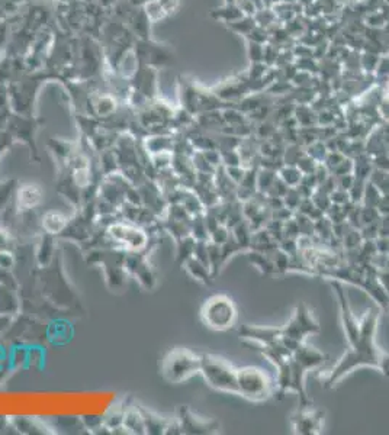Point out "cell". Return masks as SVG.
Listing matches in <instances>:
<instances>
[{
	"label": "cell",
	"mask_w": 389,
	"mask_h": 435,
	"mask_svg": "<svg viewBox=\"0 0 389 435\" xmlns=\"http://www.w3.org/2000/svg\"><path fill=\"white\" fill-rule=\"evenodd\" d=\"M329 360V356L317 350L307 343L300 344L291 357L283 360L276 367L274 389L279 397L285 396L286 392H294L299 397V406H309L312 401L307 395L305 377L308 371L320 369Z\"/></svg>",
	"instance_id": "obj_2"
},
{
	"label": "cell",
	"mask_w": 389,
	"mask_h": 435,
	"mask_svg": "<svg viewBox=\"0 0 389 435\" xmlns=\"http://www.w3.org/2000/svg\"><path fill=\"white\" fill-rule=\"evenodd\" d=\"M321 331V327L316 316L312 315L311 309L304 303L299 302L294 310V315L285 327H282V338L283 345L292 353L296 348L305 343L308 335L317 334Z\"/></svg>",
	"instance_id": "obj_5"
},
{
	"label": "cell",
	"mask_w": 389,
	"mask_h": 435,
	"mask_svg": "<svg viewBox=\"0 0 389 435\" xmlns=\"http://www.w3.org/2000/svg\"><path fill=\"white\" fill-rule=\"evenodd\" d=\"M237 386L238 396L255 403L266 402L276 393L272 377L268 375L266 370L256 366L237 369Z\"/></svg>",
	"instance_id": "obj_3"
},
{
	"label": "cell",
	"mask_w": 389,
	"mask_h": 435,
	"mask_svg": "<svg viewBox=\"0 0 389 435\" xmlns=\"http://www.w3.org/2000/svg\"><path fill=\"white\" fill-rule=\"evenodd\" d=\"M378 234H379V237L389 238V215H381L379 216Z\"/></svg>",
	"instance_id": "obj_14"
},
{
	"label": "cell",
	"mask_w": 389,
	"mask_h": 435,
	"mask_svg": "<svg viewBox=\"0 0 389 435\" xmlns=\"http://www.w3.org/2000/svg\"><path fill=\"white\" fill-rule=\"evenodd\" d=\"M281 260H287V256H286V253H282V257H281ZM273 266H274V269L278 270V269H282V264L281 263H273ZM283 267H287V261H285V266Z\"/></svg>",
	"instance_id": "obj_16"
},
{
	"label": "cell",
	"mask_w": 389,
	"mask_h": 435,
	"mask_svg": "<svg viewBox=\"0 0 389 435\" xmlns=\"http://www.w3.org/2000/svg\"><path fill=\"white\" fill-rule=\"evenodd\" d=\"M331 286L338 299L349 348L330 370L318 375L321 386L324 389L335 388L338 382H342L359 367L378 369L389 377V353L382 350L376 343L381 310L378 308H369L363 316L357 319L350 306L344 286L340 282H331Z\"/></svg>",
	"instance_id": "obj_1"
},
{
	"label": "cell",
	"mask_w": 389,
	"mask_h": 435,
	"mask_svg": "<svg viewBox=\"0 0 389 435\" xmlns=\"http://www.w3.org/2000/svg\"><path fill=\"white\" fill-rule=\"evenodd\" d=\"M200 318L205 327L214 331L231 330L238 318V310L227 295H214L205 301L200 309Z\"/></svg>",
	"instance_id": "obj_6"
},
{
	"label": "cell",
	"mask_w": 389,
	"mask_h": 435,
	"mask_svg": "<svg viewBox=\"0 0 389 435\" xmlns=\"http://www.w3.org/2000/svg\"><path fill=\"white\" fill-rule=\"evenodd\" d=\"M200 373L211 388L238 396L237 369L228 360L212 354H202L200 356Z\"/></svg>",
	"instance_id": "obj_4"
},
{
	"label": "cell",
	"mask_w": 389,
	"mask_h": 435,
	"mask_svg": "<svg viewBox=\"0 0 389 435\" xmlns=\"http://www.w3.org/2000/svg\"><path fill=\"white\" fill-rule=\"evenodd\" d=\"M376 209H378L379 215H389V195H382Z\"/></svg>",
	"instance_id": "obj_15"
},
{
	"label": "cell",
	"mask_w": 389,
	"mask_h": 435,
	"mask_svg": "<svg viewBox=\"0 0 389 435\" xmlns=\"http://www.w3.org/2000/svg\"><path fill=\"white\" fill-rule=\"evenodd\" d=\"M161 371L170 383H182L200 373V356L187 348H174L163 362Z\"/></svg>",
	"instance_id": "obj_7"
},
{
	"label": "cell",
	"mask_w": 389,
	"mask_h": 435,
	"mask_svg": "<svg viewBox=\"0 0 389 435\" xmlns=\"http://www.w3.org/2000/svg\"><path fill=\"white\" fill-rule=\"evenodd\" d=\"M112 237L115 240L127 244L130 248L138 250V248H143L145 244V235L137 228L125 227V225H115L110 228Z\"/></svg>",
	"instance_id": "obj_11"
},
{
	"label": "cell",
	"mask_w": 389,
	"mask_h": 435,
	"mask_svg": "<svg viewBox=\"0 0 389 435\" xmlns=\"http://www.w3.org/2000/svg\"><path fill=\"white\" fill-rule=\"evenodd\" d=\"M324 411L314 405L299 406L292 414L291 421L294 425V432L299 435H317L322 430Z\"/></svg>",
	"instance_id": "obj_8"
},
{
	"label": "cell",
	"mask_w": 389,
	"mask_h": 435,
	"mask_svg": "<svg viewBox=\"0 0 389 435\" xmlns=\"http://www.w3.org/2000/svg\"><path fill=\"white\" fill-rule=\"evenodd\" d=\"M44 225L49 232H58L62 229V227L66 225V219L62 218L60 214H48L44 219Z\"/></svg>",
	"instance_id": "obj_13"
},
{
	"label": "cell",
	"mask_w": 389,
	"mask_h": 435,
	"mask_svg": "<svg viewBox=\"0 0 389 435\" xmlns=\"http://www.w3.org/2000/svg\"><path fill=\"white\" fill-rule=\"evenodd\" d=\"M182 430L189 434H215L220 430V424L217 421L200 419L189 411H185L182 414Z\"/></svg>",
	"instance_id": "obj_10"
},
{
	"label": "cell",
	"mask_w": 389,
	"mask_h": 435,
	"mask_svg": "<svg viewBox=\"0 0 389 435\" xmlns=\"http://www.w3.org/2000/svg\"><path fill=\"white\" fill-rule=\"evenodd\" d=\"M40 199H41V193L35 188V186H27V188H23L22 192L19 193V201L25 206H34L40 202Z\"/></svg>",
	"instance_id": "obj_12"
},
{
	"label": "cell",
	"mask_w": 389,
	"mask_h": 435,
	"mask_svg": "<svg viewBox=\"0 0 389 435\" xmlns=\"http://www.w3.org/2000/svg\"><path fill=\"white\" fill-rule=\"evenodd\" d=\"M238 335H240V338L244 341L256 344L259 347H268L281 341L282 328L243 325L238 328Z\"/></svg>",
	"instance_id": "obj_9"
}]
</instances>
